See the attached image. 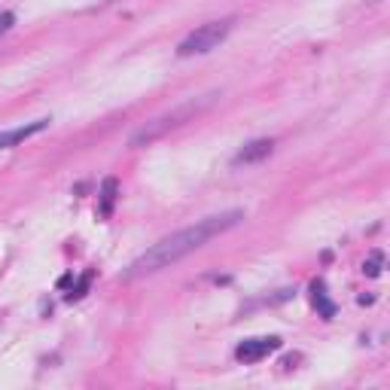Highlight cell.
Masks as SVG:
<instances>
[{
	"label": "cell",
	"mask_w": 390,
	"mask_h": 390,
	"mask_svg": "<svg viewBox=\"0 0 390 390\" xmlns=\"http://www.w3.org/2000/svg\"><path fill=\"white\" fill-rule=\"evenodd\" d=\"M241 220H244L241 210H229V214H220V217H204V220H198L195 226H186V229L174 232V235L162 238L159 244H153L143 256H138L128 265L125 278H141V275H153V271L168 269V265L180 263L183 256H189V253H195L198 247H204L210 238L223 235L226 229L238 226Z\"/></svg>",
	"instance_id": "6da1fadb"
},
{
	"label": "cell",
	"mask_w": 390,
	"mask_h": 390,
	"mask_svg": "<svg viewBox=\"0 0 390 390\" xmlns=\"http://www.w3.org/2000/svg\"><path fill=\"white\" fill-rule=\"evenodd\" d=\"M229 31H232V22H229V19H223V22H208V25H202V28H195L180 46H177V56H180V58L204 56V52L217 49V46H220L223 40L229 37Z\"/></svg>",
	"instance_id": "7a4b0ae2"
},
{
	"label": "cell",
	"mask_w": 390,
	"mask_h": 390,
	"mask_svg": "<svg viewBox=\"0 0 390 390\" xmlns=\"http://www.w3.org/2000/svg\"><path fill=\"white\" fill-rule=\"evenodd\" d=\"M193 110H195V107H183V110H177V113H171V116H162V119H156V122H147L141 132L132 134V147H147V143H153L156 138H162L168 128L180 125V122L186 119Z\"/></svg>",
	"instance_id": "3957f363"
},
{
	"label": "cell",
	"mask_w": 390,
	"mask_h": 390,
	"mask_svg": "<svg viewBox=\"0 0 390 390\" xmlns=\"http://www.w3.org/2000/svg\"><path fill=\"white\" fill-rule=\"evenodd\" d=\"M280 348V339L278 335H263V339H244L241 345L235 348V360L238 363H259V360H265L269 354H275Z\"/></svg>",
	"instance_id": "277c9868"
},
{
	"label": "cell",
	"mask_w": 390,
	"mask_h": 390,
	"mask_svg": "<svg viewBox=\"0 0 390 390\" xmlns=\"http://www.w3.org/2000/svg\"><path fill=\"white\" fill-rule=\"evenodd\" d=\"M46 128H49V119H34L28 125H19V128H12V132H3L0 134V149H10V147H16V143H25L28 138H34V134L46 132Z\"/></svg>",
	"instance_id": "5b68a950"
},
{
	"label": "cell",
	"mask_w": 390,
	"mask_h": 390,
	"mask_svg": "<svg viewBox=\"0 0 390 390\" xmlns=\"http://www.w3.org/2000/svg\"><path fill=\"white\" fill-rule=\"evenodd\" d=\"M271 149H275V143H271V141H253L235 156V159H232V165H253V162L271 156Z\"/></svg>",
	"instance_id": "8992f818"
},
{
	"label": "cell",
	"mask_w": 390,
	"mask_h": 390,
	"mask_svg": "<svg viewBox=\"0 0 390 390\" xmlns=\"http://www.w3.org/2000/svg\"><path fill=\"white\" fill-rule=\"evenodd\" d=\"M311 302H314V308L320 311V317H324V320L335 317V305L326 299V284H324V280H314V284H311Z\"/></svg>",
	"instance_id": "52a82bcc"
},
{
	"label": "cell",
	"mask_w": 390,
	"mask_h": 390,
	"mask_svg": "<svg viewBox=\"0 0 390 390\" xmlns=\"http://www.w3.org/2000/svg\"><path fill=\"white\" fill-rule=\"evenodd\" d=\"M116 195H119V180H116V177H107V180L101 183V217L113 214Z\"/></svg>",
	"instance_id": "ba28073f"
},
{
	"label": "cell",
	"mask_w": 390,
	"mask_h": 390,
	"mask_svg": "<svg viewBox=\"0 0 390 390\" xmlns=\"http://www.w3.org/2000/svg\"><path fill=\"white\" fill-rule=\"evenodd\" d=\"M381 265H385V253H381V250H372V256L363 263V271H366L369 278H378V275H381Z\"/></svg>",
	"instance_id": "9c48e42d"
},
{
	"label": "cell",
	"mask_w": 390,
	"mask_h": 390,
	"mask_svg": "<svg viewBox=\"0 0 390 390\" xmlns=\"http://www.w3.org/2000/svg\"><path fill=\"white\" fill-rule=\"evenodd\" d=\"M88 284H92V271H86V275L77 280V287H73V290L67 293V302H77V299H83V296H86V290H88Z\"/></svg>",
	"instance_id": "30bf717a"
},
{
	"label": "cell",
	"mask_w": 390,
	"mask_h": 390,
	"mask_svg": "<svg viewBox=\"0 0 390 390\" xmlns=\"http://www.w3.org/2000/svg\"><path fill=\"white\" fill-rule=\"evenodd\" d=\"M12 25H16V16H12V12H3V16H0V34H6Z\"/></svg>",
	"instance_id": "8fae6325"
}]
</instances>
